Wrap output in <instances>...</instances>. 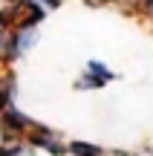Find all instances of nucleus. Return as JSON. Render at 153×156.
Wrapping results in <instances>:
<instances>
[{"instance_id": "nucleus-1", "label": "nucleus", "mask_w": 153, "mask_h": 156, "mask_svg": "<svg viewBox=\"0 0 153 156\" xmlns=\"http://www.w3.org/2000/svg\"><path fill=\"white\" fill-rule=\"evenodd\" d=\"M52 139H58V130L49 127V124H40V122H35L32 127H29V133L23 136V142H26L29 147H35V151H43Z\"/></svg>"}, {"instance_id": "nucleus-2", "label": "nucleus", "mask_w": 153, "mask_h": 156, "mask_svg": "<svg viewBox=\"0 0 153 156\" xmlns=\"http://www.w3.org/2000/svg\"><path fill=\"white\" fill-rule=\"evenodd\" d=\"M15 41H17V52H20V58H23L26 52H32L35 46H38L40 29L38 26H20V29H15Z\"/></svg>"}, {"instance_id": "nucleus-3", "label": "nucleus", "mask_w": 153, "mask_h": 156, "mask_svg": "<svg viewBox=\"0 0 153 156\" xmlns=\"http://www.w3.org/2000/svg\"><path fill=\"white\" fill-rule=\"evenodd\" d=\"M15 98H17V81H15V73L6 69V73L0 75V113L15 104Z\"/></svg>"}, {"instance_id": "nucleus-4", "label": "nucleus", "mask_w": 153, "mask_h": 156, "mask_svg": "<svg viewBox=\"0 0 153 156\" xmlns=\"http://www.w3.org/2000/svg\"><path fill=\"white\" fill-rule=\"evenodd\" d=\"M104 87H107V81L98 78L92 69H87V67H84V73L75 78V84H72L75 93H96V90H104Z\"/></svg>"}, {"instance_id": "nucleus-5", "label": "nucleus", "mask_w": 153, "mask_h": 156, "mask_svg": "<svg viewBox=\"0 0 153 156\" xmlns=\"http://www.w3.org/2000/svg\"><path fill=\"white\" fill-rule=\"evenodd\" d=\"M67 145H69V156H101L104 151V145H96V142H87V139H72Z\"/></svg>"}, {"instance_id": "nucleus-6", "label": "nucleus", "mask_w": 153, "mask_h": 156, "mask_svg": "<svg viewBox=\"0 0 153 156\" xmlns=\"http://www.w3.org/2000/svg\"><path fill=\"white\" fill-rule=\"evenodd\" d=\"M84 67H87V69H92V73H96L98 78H104V81H107V84L119 81V73H116V69H110L107 64H104V61H98V58H90V61H87Z\"/></svg>"}, {"instance_id": "nucleus-7", "label": "nucleus", "mask_w": 153, "mask_h": 156, "mask_svg": "<svg viewBox=\"0 0 153 156\" xmlns=\"http://www.w3.org/2000/svg\"><path fill=\"white\" fill-rule=\"evenodd\" d=\"M43 153H46V156H69V145L58 136V139H52L49 145L43 147Z\"/></svg>"}, {"instance_id": "nucleus-8", "label": "nucleus", "mask_w": 153, "mask_h": 156, "mask_svg": "<svg viewBox=\"0 0 153 156\" xmlns=\"http://www.w3.org/2000/svg\"><path fill=\"white\" fill-rule=\"evenodd\" d=\"M101 156H133V151H127V147H104Z\"/></svg>"}, {"instance_id": "nucleus-9", "label": "nucleus", "mask_w": 153, "mask_h": 156, "mask_svg": "<svg viewBox=\"0 0 153 156\" xmlns=\"http://www.w3.org/2000/svg\"><path fill=\"white\" fill-rule=\"evenodd\" d=\"M38 3H40V6H43V9H46V12H52V9H58V6H61V3H64V0H38Z\"/></svg>"}, {"instance_id": "nucleus-10", "label": "nucleus", "mask_w": 153, "mask_h": 156, "mask_svg": "<svg viewBox=\"0 0 153 156\" xmlns=\"http://www.w3.org/2000/svg\"><path fill=\"white\" fill-rule=\"evenodd\" d=\"M87 6H92V9H98V6H110V3H119V0H84Z\"/></svg>"}, {"instance_id": "nucleus-11", "label": "nucleus", "mask_w": 153, "mask_h": 156, "mask_svg": "<svg viewBox=\"0 0 153 156\" xmlns=\"http://www.w3.org/2000/svg\"><path fill=\"white\" fill-rule=\"evenodd\" d=\"M133 156H153V145H142L139 151H133Z\"/></svg>"}, {"instance_id": "nucleus-12", "label": "nucleus", "mask_w": 153, "mask_h": 156, "mask_svg": "<svg viewBox=\"0 0 153 156\" xmlns=\"http://www.w3.org/2000/svg\"><path fill=\"white\" fill-rule=\"evenodd\" d=\"M142 12L144 17H153V0H142Z\"/></svg>"}, {"instance_id": "nucleus-13", "label": "nucleus", "mask_w": 153, "mask_h": 156, "mask_svg": "<svg viewBox=\"0 0 153 156\" xmlns=\"http://www.w3.org/2000/svg\"><path fill=\"white\" fill-rule=\"evenodd\" d=\"M17 3H26V0H17Z\"/></svg>"}, {"instance_id": "nucleus-14", "label": "nucleus", "mask_w": 153, "mask_h": 156, "mask_svg": "<svg viewBox=\"0 0 153 156\" xmlns=\"http://www.w3.org/2000/svg\"><path fill=\"white\" fill-rule=\"evenodd\" d=\"M0 145H3V139H0Z\"/></svg>"}]
</instances>
